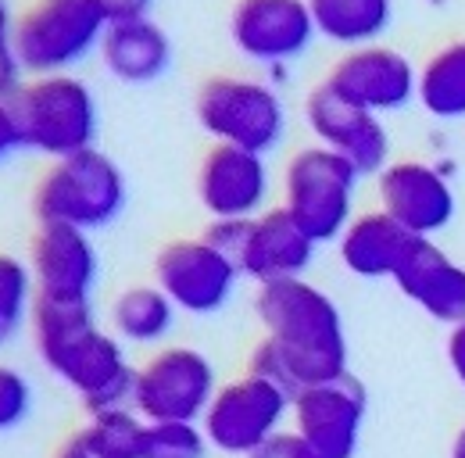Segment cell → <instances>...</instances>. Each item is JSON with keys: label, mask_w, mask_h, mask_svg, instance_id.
<instances>
[{"label": "cell", "mask_w": 465, "mask_h": 458, "mask_svg": "<svg viewBox=\"0 0 465 458\" xmlns=\"http://www.w3.org/2000/svg\"><path fill=\"white\" fill-rule=\"evenodd\" d=\"M322 86L333 90L341 101L372 114L401 112L419 94V68L401 51L372 44L348 51L330 68Z\"/></svg>", "instance_id": "cell-11"}, {"label": "cell", "mask_w": 465, "mask_h": 458, "mask_svg": "<svg viewBox=\"0 0 465 458\" xmlns=\"http://www.w3.org/2000/svg\"><path fill=\"white\" fill-rule=\"evenodd\" d=\"M254 312L265 341L251 351L247 373L280 383L287 394L348 376V334L341 308L315 284L280 280L258 286Z\"/></svg>", "instance_id": "cell-1"}, {"label": "cell", "mask_w": 465, "mask_h": 458, "mask_svg": "<svg viewBox=\"0 0 465 458\" xmlns=\"http://www.w3.org/2000/svg\"><path fill=\"white\" fill-rule=\"evenodd\" d=\"M175 304L158 284L125 286L112 301V334L122 344H162L173 334Z\"/></svg>", "instance_id": "cell-23"}, {"label": "cell", "mask_w": 465, "mask_h": 458, "mask_svg": "<svg viewBox=\"0 0 465 458\" xmlns=\"http://www.w3.org/2000/svg\"><path fill=\"white\" fill-rule=\"evenodd\" d=\"M380 204L411 236L426 240L455 219L451 183L426 162H391L380 172Z\"/></svg>", "instance_id": "cell-17"}, {"label": "cell", "mask_w": 465, "mask_h": 458, "mask_svg": "<svg viewBox=\"0 0 465 458\" xmlns=\"http://www.w3.org/2000/svg\"><path fill=\"white\" fill-rule=\"evenodd\" d=\"M451 458H465V426L459 430V437H455V444H451Z\"/></svg>", "instance_id": "cell-35"}, {"label": "cell", "mask_w": 465, "mask_h": 458, "mask_svg": "<svg viewBox=\"0 0 465 458\" xmlns=\"http://www.w3.org/2000/svg\"><path fill=\"white\" fill-rule=\"evenodd\" d=\"M219 391L215 365L197 347H162L133 380V412L143 423H201Z\"/></svg>", "instance_id": "cell-8"}, {"label": "cell", "mask_w": 465, "mask_h": 458, "mask_svg": "<svg viewBox=\"0 0 465 458\" xmlns=\"http://www.w3.org/2000/svg\"><path fill=\"white\" fill-rule=\"evenodd\" d=\"M448 365H451L455 380L465 387V319L459 326H451V334H448Z\"/></svg>", "instance_id": "cell-33"}, {"label": "cell", "mask_w": 465, "mask_h": 458, "mask_svg": "<svg viewBox=\"0 0 465 458\" xmlns=\"http://www.w3.org/2000/svg\"><path fill=\"white\" fill-rule=\"evenodd\" d=\"M315 240L287 215V208H269L247 223L243 247L236 254L240 276L254 280L258 286L280 284V280H301L304 269L315 258Z\"/></svg>", "instance_id": "cell-18"}, {"label": "cell", "mask_w": 465, "mask_h": 458, "mask_svg": "<svg viewBox=\"0 0 465 458\" xmlns=\"http://www.w3.org/2000/svg\"><path fill=\"white\" fill-rule=\"evenodd\" d=\"M247 458H322L297 430H280L272 441H265L254 455H247Z\"/></svg>", "instance_id": "cell-30"}, {"label": "cell", "mask_w": 465, "mask_h": 458, "mask_svg": "<svg viewBox=\"0 0 465 458\" xmlns=\"http://www.w3.org/2000/svg\"><path fill=\"white\" fill-rule=\"evenodd\" d=\"M11 112L22 133V147L40 151L54 162L90 151L101 125L90 83L72 72L25 79L22 90L11 97Z\"/></svg>", "instance_id": "cell-4"}, {"label": "cell", "mask_w": 465, "mask_h": 458, "mask_svg": "<svg viewBox=\"0 0 465 458\" xmlns=\"http://www.w3.org/2000/svg\"><path fill=\"white\" fill-rule=\"evenodd\" d=\"M54 458H97V452H94V448L83 441V433L75 430V433H72V437L61 444L58 452H54Z\"/></svg>", "instance_id": "cell-34"}, {"label": "cell", "mask_w": 465, "mask_h": 458, "mask_svg": "<svg viewBox=\"0 0 465 458\" xmlns=\"http://www.w3.org/2000/svg\"><path fill=\"white\" fill-rule=\"evenodd\" d=\"M304 118H308V129L315 133L319 147L341 154L348 165H354L358 175L387 169L391 136H387L380 114L354 108L326 86H315L304 101Z\"/></svg>", "instance_id": "cell-14"}, {"label": "cell", "mask_w": 465, "mask_h": 458, "mask_svg": "<svg viewBox=\"0 0 465 458\" xmlns=\"http://www.w3.org/2000/svg\"><path fill=\"white\" fill-rule=\"evenodd\" d=\"M236 280H240L236 262L204 236L173 240L154 258V284L165 290L175 312L186 315H212L226 308Z\"/></svg>", "instance_id": "cell-10"}, {"label": "cell", "mask_w": 465, "mask_h": 458, "mask_svg": "<svg viewBox=\"0 0 465 458\" xmlns=\"http://www.w3.org/2000/svg\"><path fill=\"white\" fill-rule=\"evenodd\" d=\"M291 404L293 394H287L280 383L243 373L230 383H219L215 398L201 419V430L215 452L247 458L283 430Z\"/></svg>", "instance_id": "cell-9"}, {"label": "cell", "mask_w": 465, "mask_h": 458, "mask_svg": "<svg viewBox=\"0 0 465 458\" xmlns=\"http://www.w3.org/2000/svg\"><path fill=\"white\" fill-rule=\"evenodd\" d=\"M29 273L36 301L51 304H90L101 262L90 233L68 226H40L29 244Z\"/></svg>", "instance_id": "cell-15"}, {"label": "cell", "mask_w": 465, "mask_h": 458, "mask_svg": "<svg viewBox=\"0 0 465 458\" xmlns=\"http://www.w3.org/2000/svg\"><path fill=\"white\" fill-rule=\"evenodd\" d=\"M108 18L97 0H33L15 15V51L25 75H61L101 51Z\"/></svg>", "instance_id": "cell-5"}, {"label": "cell", "mask_w": 465, "mask_h": 458, "mask_svg": "<svg viewBox=\"0 0 465 458\" xmlns=\"http://www.w3.org/2000/svg\"><path fill=\"white\" fill-rule=\"evenodd\" d=\"M415 101L444 122L465 118V40L440 47L419 68V94Z\"/></svg>", "instance_id": "cell-24"}, {"label": "cell", "mask_w": 465, "mask_h": 458, "mask_svg": "<svg viewBox=\"0 0 465 458\" xmlns=\"http://www.w3.org/2000/svg\"><path fill=\"white\" fill-rule=\"evenodd\" d=\"M29 412H33V387H29V380L15 365L0 362V433L22 426L29 419Z\"/></svg>", "instance_id": "cell-28"}, {"label": "cell", "mask_w": 465, "mask_h": 458, "mask_svg": "<svg viewBox=\"0 0 465 458\" xmlns=\"http://www.w3.org/2000/svg\"><path fill=\"white\" fill-rule=\"evenodd\" d=\"M25 83V68L15 51V11L0 0V101H11Z\"/></svg>", "instance_id": "cell-29"}, {"label": "cell", "mask_w": 465, "mask_h": 458, "mask_svg": "<svg viewBox=\"0 0 465 458\" xmlns=\"http://www.w3.org/2000/svg\"><path fill=\"white\" fill-rule=\"evenodd\" d=\"M29 330L47 373H54L83 401L90 415L108 408H125L133 401L136 365L129 362L125 344L97 323L94 304L36 301Z\"/></svg>", "instance_id": "cell-2"}, {"label": "cell", "mask_w": 465, "mask_h": 458, "mask_svg": "<svg viewBox=\"0 0 465 458\" xmlns=\"http://www.w3.org/2000/svg\"><path fill=\"white\" fill-rule=\"evenodd\" d=\"M411 240L415 236L380 208V212H365V215L351 219L337 247H341V262L348 273L361 276V280H394Z\"/></svg>", "instance_id": "cell-21"}, {"label": "cell", "mask_w": 465, "mask_h": 458, "mask_svg": "<svg viewBox=\"0 0 465 458\" xmlns=\"http://www.w3.org/2000/svg\"><path fill=\"white\" fill-rule=\"evenodd\" d=\"M97 55L118 83L143 86L162 79L173 68V40L158 22L136 18V22L108 25Z\"/></svg>", "instance_id": "cell-20"}, {"label": "cell", "mask_w": 465, "mask_h": 458, "mask_svg": "<svg viewBox=\"0 0 465 458\" xmlns=\"http://www.w3.org/2000/svg\"><path fill=\"white\" fill-rule=\"evenodd\" d=\"M143 430H147V423L125 404V408L94 412L79 433L97 452V458H140L143 455Z\"/></svg>", "instance_id": "cell-25"}, {"label": "cell", "mask_w": 465, "mask_h": 458, "mask_svg": "<svg viewBox=\"0 0 465 458\" xmlns=\"http://www.w3.org/2000/svg\"><path fill=\"white\" fill-rule=\"evenodd\" d=\"M394 284L430 319L448 326H459L465 319V265L444 254L433 240L426 236L411 240L405 262L394 273Z\"/></svg>", "instance_id": "cell-19"}, {"label": "cell", "mask_w": 465, "mask_h": 458, "mask_svg": "<svg viewBox=\"0 0 465 458\" xmlns=\"http://www.w3.org/2000/svg\"><path fill=\"white\" fill-rule=\"evenodd\" d=\"M197 201L212 219H254L269 201L265 154L215 144L197 169Z\"/></svg>", "instance_id": "cell-16"}, {"label": "cell", "mask_w": 465, "mask_h": 458, "mask_svg": "<svg viewBox=\"0 0 465 458\" xmlns=\"http://www.w3.org/2000/svg\"><path fill=\"white\" fill-rule=\"evenodd\" d=\"M315 33L341 47H372L394 18V0H308Z\"/></svg>", "instance_id": "cell-22"}, {"label": "cell", "mask_w": 465, "mask_h": 458, "mask_svg": "<svg viewBox=\"0 0 465 458\" xmlns=\"http://www.w3.org/2000/svg\"><path fill=\"white\" fill-rule=\"evenodd\" d=\"M108 25H118V22H136V18H151V7L154 0H97Z\"/></svg>", "instance_id": "cell-31"}, {"label": "cell", "mask_w": 465, "mask_h": 458, "mask_svg": "<svg viewBox=\"0 0 465 458\" xmlns=\"http://www.w3.org/2000/svg\"><path fill=\"white\" fill-rule=\"evenodd\" d=\"M208 448L201 423H147L140 458H208Z\"/></svg>", "instance_id": "cell-27"}, {"label": "cell", "mask_w": 465, "mask_h": 458, "mask_svg": "<svg viewBox=\"0 0 465 458\" xmlns=\"http://www.w3.org/2000/svg\"><path fill=\"white\" fill-rule=\"evenodd\" d=\"M18 147H22V133L11 112V101H0V162H7V154Z\"/></svg>", "instance_id": "cell-32"}, {"label": "cell", "mask_w": 465, "mask_h": 458, "mask_svg": "<svg viewBox=\"0 0 465 458\" xmlns=\"http://www.w3.org/2000/svg\"><path fill=\"white\" fill-rule=\"evenodd\" d=\"M365 412H369L365 387L351 373L293 394L291 404L293 430L322 458H354Z\"/></svg>", "instance_id": "cell-13"}, {"label": "cell", "mask_w": 465, "mask_h": 458, "mask_svg": "<svg viewBox=\"0 0 465 458\" xmlns=\"http://www.w3.org/2000/svg\"><path fill=\"white\" fill-rule=\"evenodd\" d=\"M33 308L36 286L29 265L15 254H0V347L33 319Z\"/></svg>", "instance_id": "cell-26"}, {"label": "cell", "mask_w": 465, "mask_h": 458, "mask_svg": "<svg viewBox=\"0 0 465 458\" xmlns=\"http://www.w3.org/2000/svg\"><path fill=\"white\" fill-rule=\"evenodd\" d=\"M358 179L361 175L341 154L319 144L304 147L283 172V208L315 244L341 240V233L351 226Z\"/></svg>", "instance_id": "cell-7"}, {"label": "cell", "mask_w": 465, "mask_h": 458, "mask_svg": "<svg viewBox=\"0 0 465 458\" xmlns=\"http://www.w3.org/2000/svg\"><path fill=\"white\" fill-rule=\"evenodd\" d=\"M315 18L308 0H236L230 15V40L258 65H287L315 40Z\"/></svg>", "instance_id": "cell-12"}, {"label": "cell", "mask_w": 465, "mask_h": 458, "mask_svg": "<svg viewBox=\"0 0 465 458\" xmlns=\"http://www.w3.org/2000/svg\"><path fill=\"white\" fill-rule=\"evenodd\" d=\"M201 129L215 144L243 147L254 154H269L287 133V108L269 83L212 75L193 101Z\"/></svg>", "instance_id": "cell-6"}, {"label": "cell", "mask_w": 465, "mask_h": 458, "mask_svg": "<svg viewBox=\"0 0 465 458\" xmlns=\"http://www.w3.org/2000/svg\"><path fill=\"white\" fill-rule=\"evenodd\" d=\"M129 186L115 162L90 147L51 162L33 190V215L40 226L101 229L112 226L125 208Z\"/></svg>", "instance_id": "cell-3"}]
</instances>
